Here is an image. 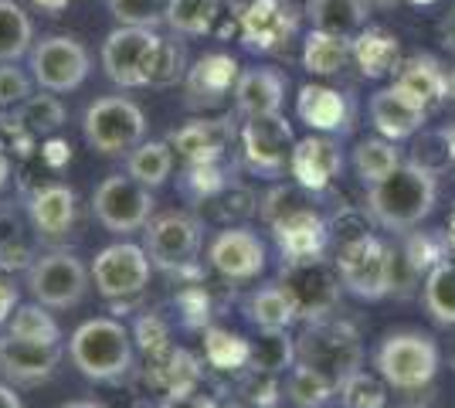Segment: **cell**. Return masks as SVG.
Instances as JSON below:
<instances>
[{
    "label": "cell",
    "mask_w": 455,
    "mask_h": 408,
    "mask_svg": "<svg viewBox=\"0 0 455 408\" xmlns=\"http://www.w3.org/2000/svg\"><path fill=\"white\" fill-rule=\"evenodd\" d=\"M309 195L313 191L303 184H275L259 201V214L275 235L285 262L323 259L330 249V221L313 208Z\"/></svg>",
    "instance_id": "1"
},
{
    "label": "cell",
    "mask_w": 455,
    "mask_h": 408,
    "mask_svg": "<svg viewBox=\"0 0 455 408\" xmlns=\"http://www.w3.org/2000/svg\"><path fill=\"white\" fill-rule=\"evenodd\" d=\"M438 201V174L421 167L418 160H404L398 171L384 177L380 184L367 188V212L387 232H411Z\"/></svg>",
    "instance_id": "2"
},
{
    "label": "cell",
    "mask_w": 455,
    "mask_h": 408,
    "mask_svg": "<svg viewBox=\"0 0 455 408\" xmlns=\"http://www.w3.org/2000/svg\"><path fill=\"white\" fill-rule=\"evenodd\" d=\"M68 357L78 374L89 381H119L133 371V333L113 316L85 320L68 340Z\"/></svg>",
    "instance_id": "3"
},
{
    "label": "cell",
    "mask_w": 455,
    "mask_h": 408,
    "mask_svg": "<svg viewBox=\"0 0 455 408\" xmlns=\"http://www.w3.org/2000/svg\"><path fill=\"white\" fill-rule=\"evenodd\" d=\"M296 361L316 368L340 388L350 374L363 368L361 333L350 320H333V316L309 320L303 337L296 340Z\"/></svg>",
    "instance_id": "4"
},
{
    "label": "cell",
    "mask_w": 455,
    "mask_h": 408,
    "mask_svg": "<svg viewBox=\"0 0 455 408\" xmlns=\"http://www.w3.org/2000/svg\"><path fill=\"white\" fill-rule=\"evenodd\" d=\"M378 374L387 381V388L398 391H418L428 388L435 381L438 364H442V350L428 333L401 331L384 337V344L374 354Z\"/></svg>",
    "instance_id": "5"
},
{
    "label": "cell",
    "mask_w": 455,
    "mask_h": 408,
    "mask_svg": "<svg viewBox=\"0 0 455 408\" xmlns=\"http://www.w3.org/2000/svg\"><path fill=\"white\" fill-rule=\"evenodd\" d=\"M82 136L99 156H126L147 136V116L126 96H102L82 116Z\"/></svg>",
    "instance_id": "6"
},
{
    "label": "cell",
    "mask_w": 455,
    "mask_h": 408,
    "mask_svg": "<svg viewBox=\"0 0 455 408\" xmlns=\"http://www.w3.org/2000/svg\"><path fill=\"white\" fill-rule=\"evenodd\" d=\"M28 61H31V78L44 92H55V96L76 92L92 68L89 48L72 35H48V38L35 41V48L28 52Z\"/></svg>",
    "instance_id": "7"
},
{
    "label": "cell",
    "mask_w": 455,
    "mask_h": 408,
    "mask_svg": "<svg viewBox=\"0 0 455 408\" xmlns=\"http://www.w3.org/2000/svg\"><path fill=\"white\" fill-rule=\"evenodd\" d=\"M92 272L85 269V262L76 252L55 249L48 255H38L28 269V290L31 296L44 303L48 310H72L85 300Z\"/></svg>",
    "instance_id": "8"
},
{
    "label": "cell",
    "mask_w": 455,
    "mask_h": 408,
    "mask_svg": "<svg viewBox=\"0 0 455 408\" xmlns=\"http://www.w3.org/2000/svg\"><path fill=\"white\" fill-rule=\"evenodd\" d=\"M153 191L143 188L130 174L106 177L92 195V214L95 221L113 235H133L143 232L153 221Z\"/></svg>",
    "instance_id": "9"
},
{
    "label": "cell",
    "mask_w": 455,
    "mask_h": 408,
    "mask_svg": "<svg viewBox=\"0 0 455 408\" xmlns=\"http://www.w3.org/2000/svg\"><path fill=\"white\" fill-rule=\"evenodd\" d=\"M333 266L340 272L347 292L361 300H384L391 292V245H384L378 235H361L337 249Z\"/></svg>",
    "instance_id": "10"
},
{
    "label": "cell",
    "mask_w": 455,
    "mask_h": 408,
    "mask_svg": "<svg viewBox=\"0 0 455 408\" xmlns=\"http://www.w3.org/2000/svg\"><path fill=\"white\" fill-rule=\"evenodd\" d=\"M306 18V0H251L238 14L242 24V44L259 55L285 52L299 35Z\"/></svg>",
    "instance_id": "11"
},
{
    "label": "cell",
    "mask_w": 455,
    "mask_h": 408,
    "mask_svg": "<svg viewBox=\"0 0 455 408\" xmlns=\"http://www.w3.org/2000/svg\"><path fill=\"white\" fill-rule=\"evenodd\" d=\"M279 283L296 303L299 320H320L340 307V272L326 259H303V262H283Z\"/></svg>",
    "instance_id": "12"
},
{
    "label": "cell",
    "mask_w": 455,
    "mask_h": 408,
    "mask_svg": "<svg viewBox=\"0 0 455 408\" xmlns=\"http://www.w3.org/2000/svg\"><path fill=\"white\" fill-rule=\"evenodd\" d=\"M160 44L156 28H130L119 24L102 41V72L119 89H143L150 85V61Z\"/></svg>",
    "instance_id": "13"
},
{
    "label": "cell",
    "mask_w": 455,
    "mask_h": 408,
    "mask_svg": "<svg viewBox=\"0 0 455 408\" xmlns=\"http://www.w3.org/2000/svg\"><path fill=\"white\" fill-rule=\"evenodd\" d=\"M153 262L143 245L113 242L92 262V283L102 300H130L140 296L150 283Z\"/></svg>",
    "instance_id": "14"
},
{
    "label": "cell",
    "mask_w": 455,
    "mask_h": 408,
    "mask_svg": "<svg viewBox=\"0 0 455 408\" xmlns=\"http://www.w3.org/2000/svg\"><path fill=\"white\" fill-rule=\"evenodd\" d=\"M242 156H245V167L251 174L262 177H279L292 160L296 150V136L292 126L283 113H272V116H251L242 126Z\"/></svg>",
    "instance_id": "15"
},
{
    "label": "cell",
    "mask_w": 455,
    "mask_h": 408,
    "mask_svg": "<svg viewBox=\"0 0 455 408\" xmlns=\"http://www.w3.org/2000/svg\"><path fill=\"white\" fill-rule=\"evenodd\" d=\"M147 235V255H150L153 269L180 272L194 266V259L201 252V221L184 212H171L153 218L143 228Z\"/></svg>",
    "instance_id": "16"
},
{
    "label": "cell",
    "mask_w": 455,
    "mask_h": 408,
    "mask_svg": "<svg viewBox=\"0 0 455 408\" xmlns=\"http://www.w3.org/2000/svg\"><path fill=\"white\" fill-rule=\"evenodd\" d=\"M208 266L231 283H245V279L262 276V269H266V245L251 228L228 225L211 238Z\"/></svg>",
    "instance_id": "17"
},
{
    "label": "cell",
    "mask_w": 455,
    "mask_h": 408,
    "mask_svg": "<svg viewBox=\"0 0 455 408\" xmlns=\"http://www.w3.org/2000/svg\"><path fill=\"white\" fill-rule=\"evenodd\" d=\"M343 171V150L330 133H309L306 140H296V150L289 160V174L306 191L320 195L326 191Z\"/></svg>",
    "instance_id": "18"
},
{
    "label": "cell",
    "mask_w": 455,
    "mask_h": 408,
    "mask_svg": "<svg viewBox=\"0 0 455 408\" xmlns=\"http://www.w3.org/2000/svg\"><path fill=\"white\" fill-rule=\"evenodd\" d=\"M367 113H371L374 130H378L380 136H387V140H395V143L415 136L418 130H425V123H428V109H425L415 96H408L398 82L378 89V92L371 96Z\"/></svg>",
    "instance_id": "19"
},
{
    "label": "cell",
    "mask_w": 455,
    "mask_h": 408,
    "mask_svg": "<svg viewBox=\"0 0 455 408\" xmlns=\"http://www.w3.org/2000/svg\"><path fill=\"white\" fill-rule=\"evenodd\" d=\"M61 361V344H38L20 340L14 333L0 337V374L18 385H38L52 378Z\"/></svg>",
    "instance_id": "20"
},
{
    "label": "cell",
    "mask_w": 455,
    "mask_h": 408,
    "mask_svg": "<svg viewBox=\"0 0 455 408\" xmlns=\"http://www.w3.org/2000/svg\"><path fill=\"white\" fill-rule=\"evenodd\" d=\"M238 76H242V68H238V61L231 59V55L214 52V55L197 59L188 68V78H184L188 106L190 109H214V106H221L235 92Z\"/></svg>",
    "instance_id": "21"
},
{
    "label": "cell",
    "mask_w": 455,
    "mask_h": 408,
    "mask_svg": "<svg viewBox=\"0 0 455 408\" xmlns=\"http://www.w3.org/2000/svg\"><path fill=\"white\" fill-rule=\"evenodd\" d=\"M76 191L68 184H44L28 201V214L41 242H65L76 225Z\"/></svg>",
    "instance_id": "22"
},
{
    "label": "cell",
    "mask_w": 455,
    "mask_h": 408,
    "mask_svg": "<svg viewBox=\"0 0 455 408\" xmlns=\"http://www.w3.org/2000/svg\"><path fill=\"white\" fill-rule=\"evenodd\" d=\"M285 92H289V78L279 68H245L235 82V109L245 119L251 116H272L283 113Z\"/></svg>",
    "instance_id": "23"
},
{
    "label": "cell",
    "mask_w": 455,
    "mask_h": 408,
    "mask_svg": "<svg viewBox=\"0 0 455 408\" xmlns=\"http://www.w3.org/2000/svg\"><path fill=\"white\" fill-rule=\"evenodd\" d=\"M235 140L231 119H190L180 130L171 133V147L184 156L188 164H218L225 156L228 143Z\"/></svg>",
    "instance_id": "24"
},
{
    "label": "cell",
    "mask_w": 455,
    "mask_h": 408,
    "mask_svg": "<svg viewBox=\"0 0 455 408\" xmlns=\"http://www.w3.org/2000/svg\"><path fill=\"white\" fill-rule=\"evenodd\" d=\"M296 116L303 119L313 133H347L350 130V99L330 85H303L296 96Z\"/></svg>",
    "instance_id": "25"
},
{
    "label": "cell",
    "mask_w": 455,
    "mask_h": 408,
    "mask_svg": "<svg viewBox=\"0 0 455 408\" xmlns=\"http://www.w3.org/2000/svg\"><path fill=\"white\" fill-rule=\"evenodd\" d=\"M395 82L408 96H415L425 109H435L449 99V72L442 68V61L432 55H411L401 61L395 72Z\"/></svg>",
    "instance_id": "26"
},
{
    "label": "cell",
    "mask_w": 455,
    "mask_h": 408,
    "mask_svg": "<svg viewBox=\"0 0 455 408\" xmlns=\"http://www.w3.org/2000/svg\"><path fill=\"white\" fill-rule=\"evenodd\" d=\"M371 7V0H306V18L316 31L354 41L367 28Z\"/></svg>",
    "instance_id": "27"
},
{
    "label": "cell",
    "mask_w": 455,
    "mask_h": 408,
    "mask_svg": "<svg viewBox=\"0 0 455 408\" xmlns=\"http://www.w3.org/2000/svg\"><path fill=\"white\" fill-rule=\"evenodd\" d=\"M350 59L357 61L361 76L367 78L395 76L401 68V41L384 28H363L361 35L350 41Z\"/></svg>",
    "instance_id": "28"
},
{
    "label": "cell",
    "mask_w": 455,
    "mask_h": 408,
    "mask_svg": "<svg viewBox=\"0 0 455 408\" xmlns=\"http://www.w3.org/2000/svg\"><path fill=\"white\" fill-rule=\"evenodd\" d=\"M245 316L259 327V331H289L299 313H296V303L289 300V292L283 290V283H268L262 290L248 292L245 300Z\"/></svg>",
    "instance_id": "29"
},
{
    "label": "cell",
    "mask_w": 455,
    "mask_h": 408,
    "mask_svg": "<svg viewBox=\"0 0 455 408\" xmlns=\"http://www.w3.org/2000/svg\"><path fill=\"white\" fill-rule=\"evenodd\" d=\"M126 174L143 188H164L173 174V147L171 140H143L136 150L126 154Z\"/></svg>",
    "instance_id": "30"
},
{
    "label": "cell",
    "mask_w": 455,
    "mask_h": 408,
    "mask_svg": "<svg viewBox=\"0 0 455 408\" xmlns=\"http://www.w3.org/2000/svg\"><path fill=\"white\" fill-rule=\"evenodd\" d=\"M350 59V38L330 35V31H309L303 41V68L309 76H337Z\"/></svg>",
    "instance_id": "31"
},
{
    "label": "cell",
    "mask_w": 455,
    "mask_h": 408,
    "mask_svg": "<svg viewBox=\"0 0 455 408\" xmlns=\"http://www.w3.org/2000/svg\"><path fill=\"white\" fill-rule=\"evenodd\" d=\"M401 164V150L395 147V140L380 136V140H361L354 147V171L363 180V188H374L380 184L391 171H398Z\"/></svg>",
    "instance_id": "32"
},
{
    "label": "cell",
    "mask_w": 455,
    "mask_h": 408,
    "mask_svg": "<svg viewBox=\"0 0 455 408\" xmlns=\"http://www.w3.org/2000/svg\"><path fill=\"white\" fill-rule=\"evenodd\" d=\"M421 300H425V313L438 327H455V262L445 259L425 276Z\"/></svg>",
    "instance_id": "33"
},
{
    "label": "cell",
    "mask_w": 455,
    "mask_h": 408,
    "mask_svg": "<svg viewBox=\"0 0 455 408\" xmlns=\"http://www.w3.org/2000/svg\"><path fill=\"white\" fill-rule=\"evenodd\" d=\"M35 24L14 0H0V65L24 59L35 44Z\"/></svg>",
    "instance_id": "34"
},
{
    "label": "cell",
    "mask_w": 455,
    "mask_h": 408,
    "mask_svg": "<svg viewBox=\"0 0 455 408\" xmlns=\"http://www.w3.org/2000/svg\"><path fill=\"white\" fill-rule=\"evenodd\" d=\"M218 14H221V0H171L167 24H171L173 35L201 38V35L214 31Z\"/></svg>",
    "instance_id": "35"
},
{
    "label": "cell",
    "mask_w": 455,
    "mask_h": 408,
    "mask_svg": "<svg viewBox=\"0 0 455 408\" xmlns=\"http://www.w3.org/2000/svg\"><path fill=\"white\" fill-rule=\"evenodd\" d=\"M11 119L18 123V130H24V133L48 136L65 123V106H61V99H58L55 92H48V96H31L28 102H20L18 109H11Z\"/></svg>",
    "instance_id": "36"
},
{
    "label": "cell",
    "mask_w": 455,
    "mask_h": 408,
    "mask_svg": "<svg viewBox=\"0 0 455 408\" xmlns=\"http://www.w3.org/2000/svg\"><path fill=\"white\" fill-rule=\"evenodd\" d=\"M7 333H14L20 340H38V344H61V327L48 313L44 303H20L7 320Z\"/></svg>",
    "instance_id": "37"
},
{
    "label": "cell",
    "mask_w": 455,
    "mask_h": 408,
    "mask_svg": "<svg viewBox=\"0 0 455 408\" xmlns=\"http://www.w3.org/2000/svg\"><path fill=\"white\" fill-rule=\"evenodd\" d=\"M296 361V344L285 331H262L259 340L248 344V368L259 374H279Z\"/></svg>",
    "instance_id": "38"
},
{
    "label": "cell",
    "mask_w": 455,
    "mask_h": 408,
    "mask_svg": "<svg viewBox=\"0 0 455 408\" xmlns=\"http://www.w3.org/2000/svg\"><path fill=\"white\" fill-rule=\"evenodd\" d=\"M285 391H289V402L296 408H326V402L333 398L337 385H333L326 374H320L316 368L296 361V368L289 371Z\"/></svg>",
    "instance_id": "39"
},
{
    "label": "cell",
    "mask_w": 455,
    "mask_h": 408,
    "mask_svg": "<svg viewBox=\"0 0 455 408\" xmlns=\"http://www.w3.org/2000/svg\"><path fill=\"white\" fill-rule=\"evenodd\" d=\"M401 252L408 255V262L415 266L418 272H428L435 269L438 262L449 259V238H445V228L442 232H408L404 242H401Z\"/></svg>",
    "instance_id": "40"
},
{
    "label": "cell",
    "mask_w": 455,
    "mask_h": 408,
    "mask_svg": "<svg viewBox=\"0 0 455 408\" xmlns=\"http://www.w3.org/2000/svg\"><path fill=\"white\" fill-rule=\"evenodd\" d=\"M180 78H188V52L184 41L177 38H160L156 52L150 61V85L164 89V85H177Z\"/></svg>",
    "instance_id": "41"
},
{
    "label": "cell",
    "mask_w": 455,
    "mask_h": 408,
    "mask_svg": "<svg viewBox=\"0 0 455 408\" xmlns=\"http://www.w3.org/2000/svg\"><path fill=\"white\" fill-rule=\"evenodd\" d=\"M340 402L343 408H384L387 405V381L378 378V374H367V371H357L343 381L340 388Z\"/></svg>",
    "instance_id": "42"
},
{
    "label": "cell",
    "mask_w": 455,
    "mask_h": 408,
    "mask_svg": "<svg viewBox=\"0 0 455 408\" xmlns=\"http://www.w3.org/2000/svg\"><path fill=\"white\" fill-rule=\"evenodd\" d=\"M109 14L116 24H130V28H156L167 24V7L171 0H106Z\"/></svg>",
    "instance_id": "43"
},
{
    "label": "cell",
    "mask_w": 455,
    "mask_h": 408,
    "mask_svg": "<svg viewBox=\"0 0 455 408\" xmlns=\"http://www.w3.org/2000/svg\"><path fill=\"white\" fill-rule=\"evenodd\" d=\"M31 99V78L18 68V61H4L0 65V109H18L20 102Z\"/></svg>",
    "instance_id": "44"
},
{
    "label": "cell",
    "mask_w": 455,
    "mask_h": 408,
    "mask_svg": "<svg viewBox=\"0 0 455 408\" xmlns=\"http://www.w3.org/2000/svg\"><path fill=\"white\" fill-rule=\"evenodd\" d=\"M208 350H211V361H214V364H221V368L248 364V340L231 337V333H225V331L208 333Z\"/></svg>",
    "instance_id": "45"
},
{
    "label": "cell",
    "mask_w": 455,
    "mask_h": 408,
    "mask_svg": "<svg viewBox=\"0 0 455 408\" xmlns=\"http://www.w3.org/2000/svg\"><path fill=\"white\" fill-rule=\"evenodd\" d=\"M160 408H214V402L194 388H177L160 402Z\"/></svg>",
    "instance_id": "46"
},
{
    "label": "cell",
    "mask_w": 455,
    "mask_h": 408,
    "mask_svg": "<svg viewBox=\"0 0 455 408\" xmlns=\"http://www.w3.org/2000/svg\"><path fill=\"white\" fill-rule=\"evenodd\" d=\"M14 310H18V286L0 276V324H7Z\"/></svg>",
    "instance_id": "47"
},
{
    "label": "cell",
    "mask_w": 455,
    "mask_h": 408,
    "mask_svg": "<svg viewBox=\"0 0 455 408\" xmlns=\"http://www.w3.org/2000/svg\"><path fill=\"white\" fill-rule=\"evenodd\" d=\"M442 44L455 55V4L449 7V14L442 20Z\"/></svg>",
    "instance_id": "48"
},
{
    "label": "cell",
    "mask_w": 455,
    "mask_h": 408,
    "mask_svg": "<svg viewBox=\"0 0 455 408\" xmlns=\"http://www.w3.org/2000/svg\"><path fill=\"white\" fill-rule=\"evenodd\" d=\"M0 408H24V402H20V395L14 388L0 385Z\"/></svg>",
    "instance_id": "49"
},
{
    "label": "cell",
    "mask_w": 455,
    "mask_h": 408,
    "mask_svg": "<svg viewBox=\"0 0 455 408\" xmlns=\"http://www.w3.org/2000/svg\"><path fill=\"white\" fill-rule=\"evenodd\" d=\"M31 4H35L38 11H44V14H61V11H65L72 0H31Z\"/></svg>",
    "instance_id": "50"
},
{
    "label": "cell",
    "mask_w": 455,
    "mask_h": 408,
    "mask_svg": "<svg viewBox=\"0 0 455 408\" xmlns=\"http://www.w3.org/2000/svg\"><path fill=\"white\" fill-rule=\"evenodd\" d=\"M445 238H449V252L455 255V204H452V214H449V225H445Z\"/></svg>",
    "instance_id": "51"
},
{
    "label": "cell",
    "mask_w": 455,
    "mask_h": 408,
    "mask_svg": "<svg viewBox=\"0 0 455 408\" xmlns=\"http://www.w3.org/2000/svg\"><path fill=\"white\" fill-rule=\"evenodd\" d=\"M442 136H445V143H449V156H452V164H455V123H449V126L442 130Z\"/></svg>",
    "instance_id": "52"
},
{
    "label": "cell",
    "mask_w": 455,
    "mask_h": 408,
    "mask_svg": "<svg viewBox=\"0 0 455 408\" xmlns=\"http://www.w3.org/2000/svg\"><path fill=\"white\" fill-rule=\"evenodd\" d=\"M61 408H106V405H99L92 398H78V402H68V405H61Z\"/></svg>",
    "instance_id": "53"
},
{
    "label": "cell",
    "mask_w": 455,
    "mask_h": 408,
    "mask_svg": "<svg viewBox=\"0 0 455 408\" xmlns=\"http://www.w3.org/2000/svg\"><path fill=\"white\" fill-rule=\"evenodd\" d=\"M374 7H380V11H391V7H398L401 0H371Z\"/></svg>",
    "instance_id": "54"
},
{
    "label": "cell",
    "mask_w": 455,
    "mask_h": 408,
    "mask_svg": "<svg viewBox=\"0 0 455 408\" xmlns=\"http://www.w3.org/2000/svg\"><path fill=\"white\" fill-rule=\"evenodd\" d=\"M228 7H231V11H238V14H242V11H245L248 4H251V0H225Z\"/></svg>",
    "instance_id": "55"
},
{
    "label": "cell",
    "mask_w": 455,
    "mask_h": 408,
    "mask_svg": "<svg viewBox=\"0 0 455 408\" xmlns=\"http://www.w3.org/2000/svg\"><path fill=\"white\" fill-rule=\"evenodd\" d=\"M452 331V340H449V368L455 371V327H449Z\"/></svg>",
    "instance_id": "56"
},
{
    "label": "cell",
    "mask_w": 455,
    "mask_h": 408,
    "mask_svg": "<svg viewBox=\"0 0 455 408\" xmlns=\"http://www.w3.org/2000/svg\"><path fill=\"white\" fill-rule=\"evenodd\" d=\"M449 96L455 99V68H452V72H449Z\"/></svg>",
    "instance_id": "57"
},
{
    "label": "cell",
    "mask_w": 455,
    "mask_h": 408,
    "mask_svg": "<svg viewBox=\"0 0 455 408\" xmlns=\"http://www.w3.org/2000/svg\"><path fill=\"white\" fill-rule=\"evenodd\" d=\"M408 4H432V0H408Z\"/></svg>",
    "instance_id": "58"
},
{
    "label": "cell",
    "mask_w": 455,
    "mask_h": 408,
    "mask_svg": "<svg viewBox=\"0 0 455 408\" xmlns=\"http://www.w3.org/2000/svg\"><path fill=\"white\" fill-rule=\"evenodd\" d=\"M0 184H4V160H0Z\"/></svg>",
    "instance_id": "59"
}]
</instances>
